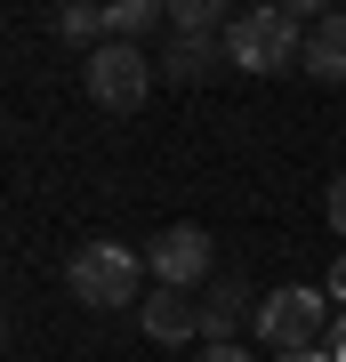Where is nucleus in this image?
<instances>
[{"label":"nucleus","mask_w":346,"mask_h":362,"mask_svg":"<svg viewBox=\"0 0 346 362\" xmlns=\"http://www.w3.org/2000/svg\"><path fill=\"white\" fill-rule=\"evenodd\" d=\"M64 290H73L89 314L145 306V250H129V242H89V250H73V258H64Z\"/></svg>","instance_id":"f257e3e1"},{"label":"nucleus","mask_w":346,"mask_h":362,"mask_svg":"<svg viewBox=\"0 0 346 362\" xmlns=\"http://www.w3.org/2000/svg\"><path fill=\"white\" fill-rule=\"evenodd\" d=\"M298 57H306V25L290 16V0L242 8L226 25V65H242V73H290Z\"/></svg>","instance_id":"f03ea898"},{"label":"nucleus","mask_w":346,"mask_h":362,"mask_svg":"<svg viewBox=\"0 0 346 362\" xmlns=\"http://www.w3.org/2000/svg\"><path fill=\"white\" fill-rule=\"evenodd\" d=\"M81 81H89V97L105 113H137L145 89H154V65H145V49H129V40H105V49L81 57Z\"/></svg>","instance_id":"7ed1b4c3"},{"label":"nucleus","mask_w":346,"mask_h":362,"mask_svg":"<svg viewBox=\"0 0 346 362\" xmlns=\"http://www.w3.org/2000/svg\"><path fill=\"white\" fill-rule=\"evenodd\" d=\"M322 330H338V322H330V290H306V282L266 290V306H258V338H274V354H282V346H314Z\"/></svg>","instance_id":"20e7f679"},{"label":"nucleus","mask_w":346,"mask_h":362,"mask_svg":"<svg viewBox=\"0 0 346 362\" xmlns=\"http://www.w3.org/2000/svg\"><path fill=\"white\" fill-rule=\"evenodd\" d=\"M218 250H209V233L202 226H169V233H154V250H145V274H154V290H209L218 282Z\"/></svg>","instance_id":"39448f33"},{"label":"nucleus","mask_w":346,"mask_h":362,"mask_svg":"<svg viewBox=\"0 0 346 362\" xmlns=\"http://www.w3.org/2000/svg\"><path fill=\"white\" fill-rule=\"evenodd\" d=\"M258 306H266V298H250V282H242V274H218V282L202 290V338H209V346H242L233 330H242Z\"/></svg>","instance_id":"423d86ee"},{"label":"nucleus","mask_w":346,"mask_h":362,"mask_svg":"<svg viewBox=\"0 0 346 362\" xmlns=\"http://www.w3.org/2000/svg\"><path fill=\"white\" fill-rule=\"evenodd\" d=\"M137 322H145V338H161V346H185V338H202V298H185V290H145Z\"/></svg>","instance_id":"0eeeda50"},{"label":"nucleus","mask_w":346,"mask_h":362,"mask_svg":"<svg viewBox=\"0 0 346 362\" xmlns=\"http://www.w3.org/2000/svg\"><path fill=\"white\" fill-rule=\"evenodd\" d=\"M314 81H346V8H330L322 25L306 33V57H298Z\"/></svg>","instance_id":"6e6552de"},{"label":"nucleus","mask_w":346,"mask_h":362,"mask_svg":"<svg viewBox=\"0 0 346 362\" xmlns=\"http://www.w3.org/2000/svg\"><path fill=\"white\" fill-rule=\"evenodd\" d=\"M226 25H233L226 0H178V8H169V33L178 40H226Z\"/></svg>","instance_id":"1a4fd4ad"},{"label":"nucleus","mask_w":346,"mask_h":362,"mask_svg":"<svg viewBox=\"0 0 346 362\" xmlns=\"http://www.w3.org/2000/svg\"><path fill=\"white\" fill-rule=\"evenodd\" d=\"M105 25H113V40L137 49L154 25H169V8H161V0H105Z\"/></svg>","instance_id":"9d476101"},{"label":"nucleus","mask_w":346,"mask_h":362,"mask_svg":"<svg viewBox=\"0 0 346 362\" xmlns=\"http://www.w3.org/2000/svg\"><path fill=\"white\" fill-rule=\"evenodd\" d=\"M57 33L73 40V49H105V40H113V25H105L97 0H64V8H57Z\"/></svg>","instance_id":"9b49d317"},{"label":"nucleus","mask_w":346,"mask_h":362,"mask_svg":"<svg viewBox=\"0 0 346 362\" xmlns=\"http://www.w3.org/2000/svg\"><path fill=\"white\" fill-rule=\"evenodd\" d=\"M226 65V40H169V81H209Z\"/></svg>","instance_id":"f8f14e48"},{"label":"nucleus","mask_w":346,"mask_h":362,"mask_svg":"<svg viewBox=\"0 0 346 362\" xmlns=\"http://www.w3.org/2000/svg\"><path fill=\"white\" fill-rule=\"evenodd\" d=\"M193 362H250V354H242V346H202Z\"/></svg>","instance_id":"ddd939ff"},{"label":"nucleus","mask_w":346,"mask_h":362,"mask_svg":"<svg viewBox=\"0 0 346 362\" xmlns=\"http://www.w3.org/2000/svg\"><path fill=\"white\" fill-rule=\"evenodd\" d=\"M330 226H338V233H346V177H338V185H330Z\"/></svg>","instance_id":"4468645a"},{"label":"nucleus","mask_w":346,"mask_h":362,"mask_svg":"<svg viewBox=\"0 0 346 362\" xmlns=\"http://www.w3.org/2000/svg\"><path fill=\"white\" fill-rule=\"evenodd\" d=\"M330 298H338V306H346V258L330 266Z\"/></svg>","instance_id":"2eb2a0df"},{"label":"nucleus","mask_w":346,"mask_h":362,"mask_svg":"<svg viewBox=\"0 0 346 362\" xmlns=\"http://www.w3.org/2000/svg\"><path fill=\"white\" fill-rule=\"evenodd\" d=\"M274 362H314V346H282V354H274Z\"/></svg>","instance_id":"dca6fc26"},{"label":"nucleus","mask_w":346,"mask_h":362,"mask_svg":"<svg viewBox=\"0 0 346 362\" xmlns=\"http://www.w3.org/2000/svg\"><path fill=\"white\" fill-rule=\"evenodd\" d=\"M330 338H338V362H346V322H338V330H330Z\"/></svg>","instance_id":"f3484780"}]
</instances>
